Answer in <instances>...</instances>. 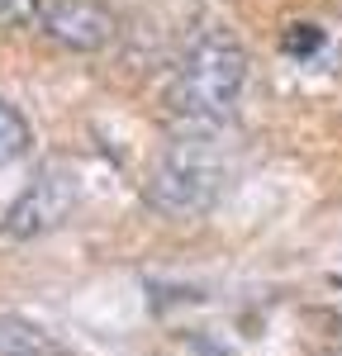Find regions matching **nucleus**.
Here are the masks:
<instances>
[{
    "label": "nucleus",
    "mask_w": 342,
    "mask_h": 356,
    "mask_svg": "<svg viewBox=\"0 0 342 356\" xmlns=\"http://www.w3.org/2000/svg\"><path fill=\"white\" fill-rule=\"evenodd\" d=\"M243 86H247L243 43L224 29H209L181 53L167 90H162V105L181 134H219L238 110Z\"/></svg>",
    "instance_id": "obj_1"
},
{
    "label": "nucleus",
    "mask_w": 342,
    "mask_h": 356,
    "mask_svg": "<svg viewBox=\"0 0 342 356\" xmlns=\"http://www.w3.org/2000/svg\"><path fill=\"white\" fill-rule=\"evenodd\" d=\"M228 166L214 152V134H176L142 181V200L167 219H200L219 204Z\"/></svg>",
    "instance_id": "obj_2"
},
{
    "label": "nucleus",
    "mask_w": 342,
    "mask_h": 356,
    "mask_svg": "<svg viewBox=\"0 0 342 356\" xmlns=\"http://www.w3.org/2000/svg\"><path fill=\"white\" fill-rule=\"evenodd\" d=\"M72 204H76V171H67L62 162H48L24 191L10 200V209H5L0 228H5L10 238L28 243V238L53 233L57 223L72 214Z\"/></svg>",
    "instance_id": "obj_3"
},
{
    "label": "nucleus",
    "mask_w": 342,
    "mask_h": 356,
    "mask_svg": "<svg viewBox=\"0 0 342 356\" xmlns=\"http://www.w3.org/2000/svg\"><path fill=\"white\" fill-rule=\"evenodd\" d=\"M43 33L53 38L57 48H72V53H100L114 38V15L100 0H53L43 10Z\"/></svg>",
    "instance_id": "obj_4"
},
{
    "label": "nucleus",
    "mask_w": 342,
    "mask_h": 356,
    "mask_svg": "<svg viewBox=\"0 0 342 356\" xmlns=\"http://www.w3.org/2000/svg\"><path fill=\"white\" fill-rule=\"evenodd\" d=\"M0 356H76L72 347H62L48 328H38L33 318L19 314H0Z\"/></svg>",
    "instance_id": "obj_5"
},
{
    "label": "nucleus",
    "mask_w": 342,
    "mask_h": 356,
    "mask_svg": "<svg viewBox=\"0 0 342 356\" xmlns=\"http://www.w3.org/2000/svg\"><path fill=\"white\" fill-rule=\"evenodd\" d=\"M28 143H33V134H28V119L5 95H0V166H10V162H19L28 152Z\"/></svg>",
    "instance_id": "obj_6"
},
{
    "label": "nucleus",
    "mask_w": 342,
    "mask_h": 356,
    "mask_svg": "<svg viewBox=\"0 0 342 356\" xmlns=\"http://www.w3.org/2000/svg\"><path fill=\"white\" fill-rule=\"evenodd\" d=\"M323 43H328V33L309 19H295V24H285L281 33V53L285 57H318L323 53Z\"/></svg>",
    "instance_id": "obj_7"
},
{
    "label": "nucleus",
    "mask_w": 342,
    "mask_h": 356,
    "mask_svg": "<svg viewBox=\"0 0 342 356\" xmlns=\"http://www.w3.org/2000/svg\"><path fill=\"white\" fill-rule=\"evenodd\" d=\"M43 0H0V29H33L43 24Z\"/></svg>",
    "instance_id": "obj_8"
}]
</instances>
